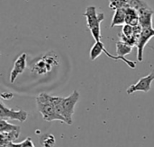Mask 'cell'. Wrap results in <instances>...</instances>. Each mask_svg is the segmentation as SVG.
I'll return each instance as SVG.
<instances>
[{"label": "cell", "instance_id": "cell-2", "mask_svg": "<svg viewBox=\"0 0 154 147\" xmlns=\"http://www.w3.org/2000/svg\"><path fill=\"white\" fill-rule=\"evenodd\" d=\"M84 15L87 19V26L90 31L94 40L96 41L101 40L100 24L105 20V13H97L96 6L89 5L87 7Z\"/></svg>", "mask_w": 154, "mask_h": 147}, {"label": "cell", "instance_id": "cell-4", "mask_svg": "<svg viewBox=\"0 0 154 147\" xmlns=\"http://www.w3.org/2000/svg\"><path fill=\"white\" fill-rule=\"evenodd\" d=\"M0 118L1 119L5 120H18L19 122H24L26 121L28 118V114L26 111L23 110H14L13 109H10L6 107L3 101L0 103Z\"/></svg>", "mask_w": 154, "mask_h": 147}, {"label": "cell", "instance_id": "cell-11", "mask_svg": "<svg viewBox=\"0 0 154 147\" xmlns=\"http://www.w3.org/2000/svg\"><path fill=\"white\" fill-rule=\"evenodd\" d=\"M125 24V7L120 8L115 11V13L112 18L111 27L115 26H120Z\"/></svg>", "mask_w": 154, "mask_h": 147}, {"label": "cell", "instance_id": "cell-19", "mask_svg": "<svg viewBox=\"0 0 154 147\" xmlns=\"http://www.w3.org/2000/svg\"><path fill=\"white\" fill-rule=\"evenodd\" d=\"M123 35L126 37H135V31H134V26H132L130 24H125L122 29Z\"/></svg>", "mask_w": 154, "mask_h": 147}, {"label": "cell", "instance_id": "cell-22", "mask_svg": "<svg viewBox=\"0 0 154 147\" xmlns=\"http://www.w3.org/2000/svg\"><path fill=\"white\" fill-rule=\"evenodd\" d=\"M3 144H6L7 147H23V142L19 143V144H15L14 142H9V143H3Z\"/></svg>", "mask_w": 154, "mask_h": 147}, {"label": "cell", "instance_id": "cell-15", "mask_svg": "<svg viewBox=\"0 0 154 147\" xmlns=\"http://www.w3.org/2000/svg\"><path fill=\"white\" fill-rule=\"evenodd\" d=\"M55 137L51 134H45L40 138V145L42 147H54Z\"/></svg>", "mask_w": 154, "mask_h": 147}, {"label": "cell", "instance_id": "cell-3", "mask_svg": "<svg viewBox=\"0 0 154 147\" xmlns=\"http://www.w3.org/2000/svg\"><path fill=\"white\" fill-rule=\"evenodd\" d=\"M79 93L77 90H74L72 93L63 99V109H64V119L65 123L68 125H72L73 119L72 116L75 111V106L79 100Z\"/></svg>", "mask_w": 154, "mask_h": 147}, {"label": "cell", "instance_id": "cell-13", "mask_svg": "<svg viewBox=\"0 0 154 147\" xmlns=\"http://www.w3.org/2000/svg\"><path fill=\"white\" fill-rule=\"evenodd\" d=\"M19 130H14V131H10V132H0L1 136V143H9V142H14V140L18 139L20 136Z\"/></svg>", "mask_w": 154, "mask_h": 147}, {"label": "cell", "instance_id": "cell-9", "mask_svg": "<svg viewBox=\"0 0 154 147\" xmlns=\"http://www.w3.org/2000/svg\"><path fill=\"white\" fill-rule=\"evenodd\" d=\"M139 13V24L143 28L152 27V14L154 11L152 8L143 9L138 12Z\"/></svg>", "mask_w": 154, "mask_h": 147}, {"label": "cell", "instance_id": "cell-12", "mask_svg": "<svg viewBox=\"0 0 154 147\" xmlns=\"http://www.w3.org/2000/svg\"><path fill=\"white\" fill-rule=\"evenodd\" d=\"M104 47H105L104 43L101 40L96 41V43L93 45V47L91 48L90 52H89V57H90V59L92 61L96 60L103 53V48Z\"/></svg>", "mask_w": 154, "mask_h": 147}, {"label": "cell", "instance_id": "cell-18", "mask_svg": "<svg viewBox=\"0 0 154 147\" xmlns=\"http://www.w3.org/2000/svg\"><path fill=\"white\" fill-rule=\"evenodd\" d=\"M127 6H129L128 0H109V7L114 11Z\"/></svg>", "mask_w": 154, "mask_h": 147}, {"label": "cell", "instance_id": "cell-1", "mask_svg": "<svg viewBox=\"0 0 154 147\" xmlns=\"http://www.w3.org/2000/svg\"><path fill=\"white\" fill-rule=\"evenodd\" d=\"M51 96L46 93H40L36 98V104L38 110L42 115V118L47 122H51L54 120H59L61 122H65L64 118L59 115L55 108L51 102Z\"/></svg>", "mask_w": 154, "mask_h": 147}, {"label": "cell", "instance_id": "cell-10", "mask_svg": "<svg viewBox=\"0 0 154 147\" xmlns=\"http://www.w3.org/2000/svg\"><path fill=\"white\" fill-rule=\"evenodd\" d=\"M125 23L132 26H137L139 24V13L131 6L125 7Z\"/></svg>", "mask_w": 154, "mask_h": 147}, {"label": "cell", "instance_id": "cell-8", "mask_svg": "<svg viewBox=\"0 0 154 147\" xmlns=\"http://www.w3.org/2000/svg\"><path fill=\"white\" fill-rule=\"evenodd\" d=\"M132 50H133V47H131V46L125 44V43L123 42L122 40L117 41V43H116V54H117V56L120 57L123 59V61H124L125 63H126V65H127L129 67L134 69V68L136 67L135 62L131 61V60H129V59H127V58L125 57L126 55L130 54V53L132 52Z\"/></svg>", "mask_w": 154, "mask_h": 147}, {"label": "cell", "instance_id": "cell-7", "mask_svg": "<svg viewBox=\"0 0 154 147\" xmlns=\"http://www.w3.org/2000/svg\"><path fill=\"white\" fill-rule=\"evenodd\" d=\"M27 66V56L25 53L21 54L14 61L13 69L10 73V83H14L19 75H21L26 68Z\"/></svg>", "mask_w": 154, "mask_h": 147}, {"label": "cell", "instance_id": "cell-17", "mask_svg": "<svg viewBox=\"0 0 154 147\" xmlns=\"http://www.w3.org/2000/svg\"><path fill=\"white\" fill-rule=\"evenodd\" d=\"M14 130L21 131V128L19 126L10 124L5 119L0 120V132H10V131H14Z\"/></svg>", "mask_w": 154, "mask_h": 147}, {"label": "cell", "instance_id": "cell-5", "mask_svg": "<svg viewBox=\"0 0 154 147\" xmlns=\"http://www.w3.org/2000/svg\"><path fill=\"white\" fill-rule=\"evenodd\" d=\"M154 36V29L152 27L149 28H143V31L139 37H137V43L136 47L138 49L137 53V59L139 62H142L143 59V49L147 44V42Z\"/></svg>", "mask_w": 154, "mask_h": 147}, {"label": "cell", "instance_id": "cell-20", "mask_svg": "<svg viewBox=\"0 0 154 147\" xmlns=\"http://www.w3.org/2000/svg\"><path fill=\"white\" fill-rule=\"evenodd\" d=\"M23 147H35L33 143H32V140L31 137H27L25 140L23 141Z\"/></svg>", "mask_w": 154, "mask_h": 147}, {"label": "cell", "instance_id": "cell-16", "mask_svg": "<svg viewBox=\"0 0 154 147\" xmlns=\"http://www.w3.org/2000/svg\"><path fill=\"white\" fill-rule=\"evenodd\" d=\"M129 6L134 8L138 12L143 9H149L151 6L144 1V0H128Z\"/></svg>", "mask_w": 154, "mask_h": 147}, {"label": "cell", "instance_id": "cell-21", "mask_svg": "<svg viewBox=\"0 0 154 147\" xmlns=\"http://www.w3.org/2000/svg\"><path fill=\"white\" fill-rule=\"evenodd\" d=\"M14 97V94L12 93H3L1 94V98L4 100H11Z\"/></svg>", "mask_w": 154, "mask_h": 147}, {"label": "cell", "instance_id": "cell-6", "mask_svg": "<svg viewBox=\"0 0 154 147\" xmlns=\"http://www.w3.org/2000/svg\"><path fill=\"white\" fill-rule=\"evenodd\" d=\"M154 80V71L151 72L148 75L142 77L136 84L130 85L127 90H126V93L127 94H133L135 92L141 91V92H144V93H148L151 88H152V83Z\"/></svg>", "mask_w": 154, "mask_h": 147}, {"label": "cell", "instance_id": "cell-14", "mask_svg": "<svg viewBox=\"0 0 154 147\" xmlns=\"http://www.w3.org/2000/svg\"><path fill=\"white\" fill-rule=\"evenodd\" d=\"M51 102L55 108L56 112L59 115H60L62 118H64V109H63V99L64 98L57 97V96H51Z\"/></svg>", "mask_w": 154, "mask_h": 147}]
</instances>
